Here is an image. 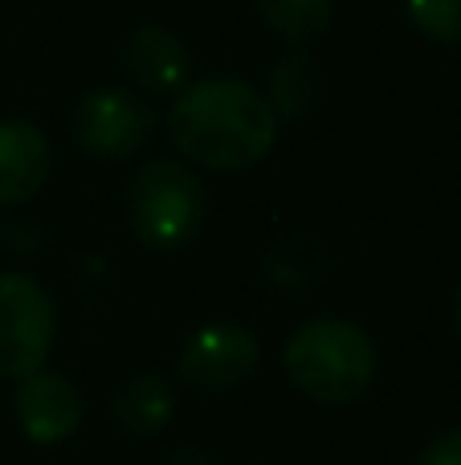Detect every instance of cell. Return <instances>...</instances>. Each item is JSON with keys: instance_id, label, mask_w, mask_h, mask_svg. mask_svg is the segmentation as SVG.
<instances>
[{"instance_id": "6da1fadb", "label": "cell", "mask_w": 461, "mask_h": 465, "mask_svg": "<svg viewBox=\"0 0 461 465\" xmlns=\"http://www.w3.org/2000/svg\"><path fill=\"white\" fill-rule=\"evenodd\" d=\"M168 135L184 160L209 172H245L266 160L278 139V114L245 78H201L176 90Z\"/></svg>"}, {"instance_id": "5b68a950", "label": "cell", "mask_w": 461, "mask_h": 465, "mask_svg": "<svg viewBox=\"0 0 461 465\" xmlns=\"http://www.w3.org/2000/svg\"><path fill=\"white\" fill-rule=\"evenodd\" d=\"M70 127L82 152L98 155V160H127L152 143L160 119H155L152 103L135 90L98 86L78 98Z\"/></svg>"}, {"instance_id": "7c38bea8", "label": "cell", "mask_w": 461, "mask_h": 465, "mask_svg": "<svg viewBox=\"0 0 461 465\" xmlns=\"http://www.w3.org/2000/svg\"><path fill=\"white\" fill-rule=\"evenodd\" d=\"M253 8L286 45L299 49L323 37L335 16V0H253Z\"/></svg>"}, {"instance_id": "277c9868", "label": "cell", "mask_w": 461, "mask_h": 465, "mask_svg": "<svg viewBox=\"0 0 461 465\" xmlns=\"http://www.w3.org/2000/svg\"><path fill=\"white\" fill-rule=\"evenodd\" d=\"M57 335V311L29 273H0V376L21 380L45 368Z\"/></svg>"}, {"instance_id": "8fae6325", "label": "cell", "mask_w": 461, "mask_h": 465, "mask_svg": "<svg viewBox=\"0 0 461 465\" xmlns=\"http://www.w3.org/2000/svg\"><path fill=\"white\" fill-rule=\"evenodd\" d=\"M261 94L274 106L278 119H299V114H307L310 106L319 103V70L307 57V49H299V45L286 49V54L270 65V78H266Z\"/></svg>"}, {"instance_id": "5bb4252c", "label": "cell", "mask_w": 461, "mask_h": 465, "mask_svg": "<svg viewBox=\"0 0 461 465\" xmlns=\"http://www.w3.org/2000/svg\"><path fill=\"white\" fill-rule=\"evenodd\" d=\"M417 465H461V429H446L421 450Z\"/></svg>"}, {"instance_id": "8992f818", "label": "cell", "mask_w": 461, "mask_h": 465, "mask_svg": "<svg viewBox=\"0 0 461 465\" xmlns=\"http://www.w3.org/2000/svg\"><path fill=\"white\" fill-rule=\"evenodd\" d=\"M261 347L258 335L241 322H209V327L192 331L188 343L180 347L176 371L184 384L209 388V392H225L237 388L258 371Z\"/></svg>"}, {"instance_id": "4fadbf2b", "label": "cell", "mask_w": 461, "mask_h": 465, "mask_svg": "<svg viewBox=\"0 0 461 465\" xmlns=\"http://www.w3.org/2000/svg\"><path fill=\"white\" fill-rule=\"evenodd\" d=\"M417 33L437 45H461V0H405Z\"/></svg>"}, {"instance_id": "9a60e30c", "label": "cell", "mask_w": 461, "mask_h": 465, "mask_svg": "<svg viewBox=\"0 0 461 465\" xmlns=\"http://www.w3.org/2000/svg\"><path fill=\"white\" fill-rule=\"evenodd\" d=\"M454 319H457V335H461V286H457V302H454Z\"/></svg>"}, {"instance_id": "7a4b0ae2", "label": "cell", "mask_w": 461, "mask_h": 465, "mask_svg": "<svg viewBox=\"0 0 461 465\" xmlns=\"http://www.w3.org/2000/svg\"><path fill=\"white\" fill-rule=\"evenodd\" d=\"M286 376L319 404H351L372 388L376 347L348 319H310L286 339Z\"/></svg>"}, {"instance_id": "3957f363", "label": "cell", "mask_w": 461, "mask_h": 465, "mask_svg": "<svg viewBox=\"0 0 461 465\" xmlns=\"http://www.w3.org/2000/svg\"><path fill=\"white\" fill-rule=\"evenodd\" d=\"M127 221L147 249H180L204 221V184L180 160H147L127 188Z\"/></svg>"}, {"instance_id": "9c48e42d", "label": "cell", "mask_w": 461, "mask_h": 465, "mask_svg": "<svg viewBox=\"0 0 461 465\" xmlns=\"http://www.w3.org/2000/svg\"><path fill=\"white\" fill-rule=\"evenodd\" d=\"M54 168L49 139L25 119H0V209L41 193Z\"/></svg>"}, {"instance_id": "30bf717a", "label": "cell", "mask_w": 461, "mask_h": 465, "mask_svg": "<svg viewBox=\"0 0 461 465\" xmlns=\"http://www.w3.org/2000/svg\"><path fill=\"white\" fill-rule=\"evenodd\" d=\"M172 412H176V384L160 371H139L123 380L111 401L114 425L127 437H155L172 420Z\"/></svg>"}, {"instance_id": "52a82bcc", "label": "cell", "mask_w": 461, "mask_h": 465, "mask_svg": "<svg viewBox=\"0 0 461 465\" xmlns=\"http://www.w3.org/2000/svg\"><path fill=\"white\" fill-rule=\"evenodd\" d=\"M13 409L21 420L25 437L37 445H54L62 437H70L82 420V392L78 384L62 376V371H29V376L16 380L13 392Z\"/></svg>"}, {"instance_id": "ba28073f", "label": "cell", "mask_w": 461, "mask_h": 465, "mask_svg": "<svg viewBox=\"0 0 461 465\" xmlns=\"http://www.w3.org/2000/svg\"><path fill=\"white\" fill-rule=\"evenodd\" d=\"M123 74L139 94H176L188 86L192 54L163 25H139L123 45Z\"/></svg>"}]
</instances>
